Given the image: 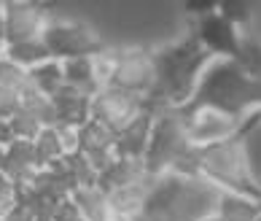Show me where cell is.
Returning a JSON list of instances; mask_svg holds the SVG:
<instances>
[{
	"label": "cell",
	"mask_w": 261,
	"mask_h": 221,
	"mask_svg": "<svg viewBox=\"0 0 261 221\" xmlns=\"http://www.w3.org/2000/svg\"><path fill=\"white\" fill-rule=\"evenodd\" d=\"M41 43L51 60H75V57H94L105 49V41L92 24L81 22V19L60 16L51 14L49 22L43 27Z\"/></svg>",
	"instance_id": "6"
},
{
	"label": "cell",
	"mask_w": 261,
	"mask_h": 221,
	"mask_svg": "<svg viewBox=\"0 0 261 221\" xmlns=\"http://www.w3.org/2000/svg\"><path fill=\"white\" fill-rule=\"evenodd\" d=\"M70 203L79 210L81 221H116L108 197L97 186H75L70 191Z\"/></svg>",
	"instance_id": "17"
},
{
	"label": "cell",
	"mask_w": 261,
	"mask_h": 221,
	"mask_svg": "<svg viewBox=\"0 0 261 221\" xmlns=\"http://www.w3.org/2000/svg\"><path fill=\"white\" fill-rule=\"evenodd\" d=\"M14 143V132H11V127H8V121H0V146H11Z\"/></svg>",
	"instance_id": "29"
},
{
	"label": "cell",
	"mask_w": 261,
	"mask_h": 221,
	"mask_svg": "<svg viewBox=\"0 0 261 221\" xmlns=\"http://www.w3.org/2000/svg\"><path fill=\"white\" fill-rule=\"evenodd\" d=\"M261 81L248 76L234 60H213L197 84L191 103L210 105L237 119H245L258 111Z\"/></svg>",
	"instance_id": "3"
},
{
	"label": "cell",
	"mask_w": 261,
	"mask_h": 221,
	"mask_svg": "<svg viewBox=\"0 0 261 221\" xmlns=\"http://www.w3.org/2000/svg\"><path fill=\"white\" fill-rule=\"evenodd\" d=\"M6 60H11L14 65L19 68L30 70L35 65H41L46 60H51L49 54H46L43 43L41 41H30V43H14V46H6Z\"/></svg>",
	"instance_id": "22"
},
{
	"label": "cell",
	"mask_w": 261,
	"mask_h": 221,
	"mask_svg": "<svg viewBox=\"0 0 261 221\" xmlns=\"http://www.w3.org/2000/svg\"><path fill=\"white\" fill-rule=\"evenodd\" d=\"M221 191L202 178L159 176L143 205L148 221H205L216 216Z\"/></svg>",
	"instance_id": "2"
},
{
	"label": "cell",
	"mask_w": 261,
	"mask_h": 221,
	"mask_svg": "<svg viewBox=\"0 0 261 221\" xmlns=\"http://www.w3.org/2000/svg\"><path fill=\"white\" fill-rule=\"evenodd\" d=\"M0 89L14 94V97H22V94L30 89V76L24 68L14 65L11 60H0Z\"/></svg>",
	"instance_id": "24"
},
{
	"label": "cell",
	"mask_w": 261,
	"mask_h": 221,
	"mask_svg": "<svg viewBox=\"0 0 261 221\" xmlns=\"http://www.w3.org/2000/svg\"><path fill=\"white\" fill-rule=\"evenodd\" d=\"M183 113V127H186V138L194 149L210 146V143H224L231 140L240 132L245 119H237L231 113H224L210 105L199 103H186L180 108Z\"/></svg>",
	"instance_id": "8"
},
{
	"label": "cell",
	"mask_w": 261,
	"mask_h": 221,
	"mask_svg": "<svg viewBox=\"0 0 261 221\" xmlns=\"http://www.w3.org/2000/svg\"><path fill=\"white\" fill-rule=\"evenodd\" d=\"M205 221H218V218H216V216H210V218H205Z\"/></svg>",
	"instance_id": "34"
},
{
	"label": "cell",
	"mask_w": 261,
	"mask_h": 221,
	"mask_svg": "<svg viewBox=\"0 0 261 221\" xmlns=\"http://www.w3.org/2000/svg\"><path fill=\"white\" fill-rule=\"evenodd\" d=\"M191 35L213 60H237L240 52V30L231 27L218 11H213L202 19H194Z\"/></svg>",
	"instance_id": "11"
},
{
	"label": "cell",
	"mask_w": 261,
	"mask_h": 221,
	"mask_svg": "<svg viewBox=\"0 0 261 221\" xmlns=\"http://www.w3.org/2000/svg\"><path fill=\"white\" fill-rule=\"evenodd\" d=\"M156 62V89L146 100L148 108H183L191 103L197 92V84L205 68L213 62V57L197 43L194 35H186L180 41L153 52Z\"/></svg>",
	"instance_id": "1"
},
{
	"label": "cell",
	"mask_w": 261,
	"mask_h": 221,
	"mask_svg": "<svg viewBox=\"0 0 261 221\" xmlns=\"http://www.w3.org/2000/svg\"><path fill=\"white\" fill-rule=\"evenodd\" d=\"M153 108H148L135 119L121 135H116V157L121 159H132V162H140L143 154H146V143H148V132H151V121H153Z\"/></svg>",
	"instance_id": "15"
},
{
	"label": "cell",
	"mask_w": 261,
	"mask_h": 221,
	"mask_svg": "<svg viewBox=\"0 0 261 221\" xmlns=\"http://www.w3.org/2000/svg\"><path fill=\"white\" fill-rule=\"evenodd\" d=\"M197 167H199V178L213 184L224 194H240L250 200L261 197L258 184L250 178V173L245 167L237 138L197 149Z\"/></svg>",
	"instance_id": "4"
},
{
	"label": "cell",
	"mask_w": 261,
	"mask_h": 221,
	"mask_svg": "<svg viewBox=\"0 0 261 221\" xmlns=\"http://www.w3.org/2000/svg\"><path fill=\"white\" fill-rule=\"evenodd\" d=\"M216 6L218 3H210V0H202V3H186V11L194 16V19H202V16H207L216 11Z\"/></svg>",
	"instance_id": "28"
},
{
	"label": "cell",
	"mask_w": 261,
	"mask_h": 221,
	"mask_svg": "<svg viewBox=\"0 0 261 221\" xmlns=\"http://www.w3.org/2000/svg\"><path fill=\"white\" fill-rule=\"evenodd\" d=\"M0 221H35V218H33V213H30V208L22 205V203H16Z\"/></svg>",
	"instance_id": "27"
},
{
	"label": "cell",
	"mask_w": 261,
	"mask_h": 221,
	"mask_svg": "<svg viewBox=\"0 0 261 221\" xmlns=\"http://www.w3.org/2000/svg\"><path fill=\"white\" fill-rule=\"evenodd\" d=\"M89 100L86 94H79L73 89L62 86L60 92L51 97L54 103V127H70V130H81L89 121Z\"/></svg>",
	"instance_id": "13"
},
{
	"label": "cell",
	"mask_w": 261,
	"mask_h": 221,
	"mask_svg": "<svg viewBox=\"0 0 261 221\" xmlns=\"http://www.w3.org/2000/svg\"><path fill=\"white\" fill-rule=\"evenodd\" d=\"M8 127H11V132H14V140H27V143H33L38 138V132L43 130L41 124H38L30 113L22 111V108L8 119Z\"/></svg>",
	"instance_id": "25"
},
{
	"label": "cell",
	"mask_w": 261,
	"mask_h": 221,
	"mask_svg": "<svg viewBox=\"0 0 261 221\" xmlns=\"http://www.w3.org/2000/svg\"><path fill=\"white\" fill-rule=\"evenodd\" d=\"M16 111H19V97L0 89V121H8Z\"/></svg>",
	"instance_id": "26"
},
{
	"label": "cell",
	"mask_w": 261,
	"mask_h": 221,
	"mask_svg": "<svg viewBox=\"0 0 261 221\" xmlns=\"http://www.w3.org/2000/svg\"><path fill=\"white\" fill-rule=\"evenodd\" d=\"M143 111H146V100L116 86H100L89 100V121L105 127L111 135H121Z\"/></svg>",
	"instance_id": "9"
},
{
	"label": "cell",
	"mask_w": 261,
	"mask_h": 221,
	"mask_svg": "<svg viewBox=\"0 0 261 221\" xmlns=\"http://www.w3.org/2000/svg\"><path fill=\"white\" fill-rule=\"evenodd\" d=\"M33 151H35V159H38V165H41V170L67 157L57 127H43L38 132V138L33 140Z\"/></svg>",
	"instance_id": "21"
},
{
	"label": "cell",
	"mask_w": 261,
	"mask_h": 221,
	"mask_svg": "<svg viewBox=\"0 0 261 221\" xmlns=\"http://www.w3.org/2000/svg\"><path fill=\"white\" fill-rule=\"evenodd\" d=\"M191 146L186 138V127H183V113L180 108H162L153 113L146 154H143V170L151 178L167 176L175 159Z\"/></svg>",
	"instance_id": "5"
},
{
	"label": "cell",
	"mask_w": 261,
	"mask_h": 221,
	"mask_svg": "<svg viewBox=\"0 0 261 221\" xmlns=\"http://www.w3.org/2000/svg\"><path fill=\"white\" fill-rule=\"evenodd\" d=\"M49 16H51L49 8L41 3H30V0L3 3V41H6V46L41 41Z\"/></svg>",
	"instance_id": "10"
},
{
	"label": "cell",
	"mask_w": 261,
	"mask_h": 221,
	"mask_svg": "<svg viewBox=\"0 0 261 221\" xmlns=\"http://www.w3.org/2000/svg\"><path fill=\"white\" fill-rule=\"evenodd\" d=\"M116 221H119V218H116ZM124 221H148V218H146V216H143V213H140V216H132V218H124Z\"/></svg>",
	"instance_id": "30"
},
{
	"label": "cell",
	"mask_w": 261,
	"mask_h": 221,
	"mask_svg": "<svg viewBox=\"0 0 261 221\" xmlns=\"http://www.w3.org/2000/svg\"><path fill=\"white\" fill-rule=\"evenodd\" d=\"M27 76H30V89H35L43 97H54L62 89V65L57 60H46L35 65V68L27 70Z\"/></svg>",
	"instance_id": "20"
},
{
	"label": "cell",
	"mask_w": 261,
	"mask_h": 221,
	"mask_svg": "<svg viewBox=\"0 0 261 221\" xmlns=\"http://www.w3.org/2000/svg\"><path fill=\"white\" fill-rule=\"evenodd\" d=\"M216 218L218 221H261L258 200L240 197V194H224L221 191Z\"/></svg>",
	"instance_id": "19"
},
{
	"label": "cell",
	"mask_w": 261,
	"mask_h": 221,
	"mask_svg": "<svg viewBox=\"0 0 261 221\" xmlns=\"http://www.w3.org/2000/svg\"><path fill=\"white\" fill-rule=\"evenodd\" d=\"M19 108L30 113L41 127H54V103H51V97H43V94H38L35 89H27L22 97H19Z\"/></svg>",
	"instance_id": "23"
},
{
	"label": "cell",
	"mask_w": 261,
	"mask_h": 221,
	"mask_svg": "<svg viewBox=\"0 0 261 221\" xmlns=\"http://www.w3.org/2000/svg\"><path fill=\"white\" fill-rule=\"evenodd\" d=\"M60 65H62V86H67V89L92 97V94L102 86L100 79H97V70H94V60H92V57L62 60Z\"/></svg>",
	"instance_id": "16"
},
{
	"label": "cell",
	"mask_w": 261,
	"mask_h": 221,
	"mask_svg": "<svg viewBox=\"0 0 261 221\" xmlns=\"http://www.w3.org/2000/svg\"><path fill=\"white\" fill-rule=\"evenodd\" d=\"M153 181L156 178H140V181H135V184L129 186H121V189H113L108 191V205L113 210V216L124 221V218H132V216H140L143 213V205H146V197H148V191L153 186Z\"/></svg>",
	"instance_id": "14"
},
{
	"label": "cell",
	"mask_w": 261,
	"mask_h": 221,
	"mask_svg": "<svg viewBox=\"0 0 261 221\" xmlns=\"http://www.w3.org/2000/svg\"><path fill=\"white\" fill-rule=\"evenodd\" d=\"M75 154H81L94 167V173H102L116 159V135H111L100 124L86 121L79 130V151Z\"/></svg>",
	"instance_id": "12"
},
{
	"label": "cell",
	"mask_w": 261,
	"mask_h": 221,
	"mask_svg": "<svg viewBox=\"0 0 261 221\" xmlns=\"http://www.w3.org/2000/svg\"><path fill=\"white\" fill-rule=\"evenodd\" d=\"M3 57H6V41L0 38V60H3Z\"/></svg>",
	"instance_id": "31"
},
{
	"label": "cell",
	"mask_w": 261,
	"mask_h": 221,
	"mask_svg": "<svg viewBox=\"0 0 261 221\" xmlns=\"http://www.w3.org/2000/svg\"><path fill=\"white\" fill-rule=\"evenodd\" d=\"M3 157H6V149L0 146V167H3Z\"/></svg>",
	"instance_id": "33"
},
{
	"label": "cell",
	"mask_w": 261,
	"mask_h": 221,
	"mask_svg": "<svg viewBox=\"0 0 261 221\" xmlns=\"http://www.w3.org/2000/svg\"><path fill=\"white\" fill-rule=\"evenodd\" d=\"M105 86H116L140 100H148L156 89V62L153 52L143 46L111 49V76Z\"/></svg>",
	"instance_id": "7"
},
{
	"label": "cell",
	"mask_w": 261,
	"mask_h": 221,
	"mask_svg": "<svg viewBox=\"0 0 261 221\" xmlns=\"http://www.w3.org/2000/svg\"><path fill=\"white\" fill-rule=\"evenodd\" d=\"M0 38H3V3H0Z\"/></svg>",
	"instance_id": "32"
},
{
	"label": "cell",
	"mask_w": 261,
	"mask_h": 221,
	"mask_svg": "<svg viewBox=\"0 0 261 221\" xmlns=\"http://www.w3.org/2000/svg\"><path fill=\"white\" fill-rule=\"evenodd\" d=\"M146 178V170H143V162H132V159H121L116 157L108 167L102 173H97V186L100 191H113V189H121V186H129L135 181Z\"/></svg>",
	"instance_id": "18"
}]
</instances>
